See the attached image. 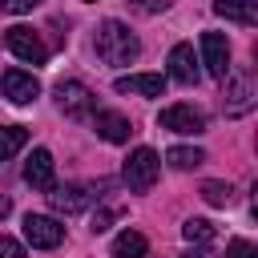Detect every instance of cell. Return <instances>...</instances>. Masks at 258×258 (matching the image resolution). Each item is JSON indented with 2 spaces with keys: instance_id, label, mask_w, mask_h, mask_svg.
<instances>
[{
  "instance_id": "1",
  "label": "cell",
  "mask_w": 258,
  "mask_h": 258,
  "mask_svg": "<svg viewBox=\"0 0 258 258\" xmlns=\"http://www.w3.org/2000/svg\"><path fill=\"white\" fill-rule=\"evenodd\" d=\"M97 56L105 64H133L141 56V40L133 36V28H125L121 20H105L97 28Z\"/></svg>"
},
{
  "instance_id": "2",
  "label": "cell",
  "mask_w": 258,
  "mask_h": 258,
  "mask_svg": "<svg viewBox=\"0 0 258 258\" xmlns=\"http://www.w3.org/2000/svg\"><path fill=\"white\" fill-rule=\"evenodd\" d=\"M226 113L230 117H242L254 109L258 101V85H254V69L250 64H238V69H226Z\"/></svg>"
},
{
  "instance_id": "3",
  "label": "cell",
  "mask_w": 258,
  "mask_h": 258,
  "mask_svg": "<svg viewBox=\"0 0 258 258\" xmlns=\"http://www.w3.org/2000/svg\"><path fill=\"white\" fill-rule=\"evenodd\" d=\"M157 169H161V157L153 153V149H133L129 157H125V185L133 189V194H149L153 189V181H157Z\"/></svg>"
},
{
  "instance_id": "4",
  "label": "cell",
  "mask_w": 258,
  "mask_h": 258,
  "mask_svg": "<svg viewBox=\"0 0 258 258\" xmlns=\"http://www.w3.org/2000/svg\"><path fill=\"white\" fill-rule=\"evenodd\" d=\"M4 44H8V52H12V56H20L24 64H44V60H48L44 40H40L32 28H24V24H12V28L4 32Z\"/></svg>"
},
{
  "instance_id": "5",
  "label": "cell",
  "mask_w": 258,
  "mask_h": 258,
  "mask_svg": "<svg viewBox=\"0 0 258 258\" xmlns=\"http://www.w3.org/2000/svg\"><path fill=\"white\" fill-rule=\"evenodd\" d=\"M56 105H60V113L73 117V121L93 117V93H89L81 81H60V85H56Z\"/></svg>"
},
{
  "instance_id": "6",
  "label": "cell",
  "mask_w": 258,
  "mask_h": 258,
  "mask_svg": "<svg viewBox=\"0 0 258 258\" xmlns=\"http://www.w3.org/2000/svg\"><path fill=\"white\" fill-rule=\"evenodd\" d=\"M24 238L36 246V250H56L64 242V226L48 214H28L24 218Z\"/></svg>"
},
{
  "instance_id": "7",
  "label": "cell",
  "mask_w": 258,
  "mask_h": 258,
  "mask_svg": "<svg viewBox=\"0 0 258 258\" xmlns=\"http://www.w3.org/2000/svg\"><path fill=\"white\" fill-rule=\"evenodd\" d=\"M48 202L56 214H81L97 202V189L93 185H52L48 189Z\"/></svg>"
},
{
  "instance_id": "8",
  "label": "cell",
  "mask_w": 258,
  "mask_h": 258,
  "mask_svg": "<svg viewBox=\"0 0 258 258\" xmlns=\"http://www.w3.org/2000/svg\"><path fill=\"white\" fill-rule=\"evenodd\" d=\"M157 125L169 129V133H202L206 129V117L194 109V105H165L157 113Z\"/></svg>"
},
{
  "instance_id": "9",
  "label": "cell",
  "mask_w": 258,
  "mask_h": 258,
  "mask_svg": "<svg viewBox=\"0 0 258 258\" xmlns=\"http://www.w3.org/2000/svg\"><path fill=\"white\" fill-rule=\"evenodd\" d=\"M202 64L210 77H226L230 69V40L222 32H202Z\"/></svg>"
},
{
  "instance_id": "10",
  "label": "cell",
  "mask_w": 258,
  "mask_h": 258,
  "mask_svg": "<svg viewBox=\"0 0 258 258\" xmlns=\"http://www.w3.org/2000/svg\"><path fill=\"white\" fill-rule=\"evenodd\" d=\"M24 181L40 194H48L56 185V169H52V153L48 149H32V157L24 161Z\"/></svg>"
},
{
  "instance_id": "11",
  "label": "cell",
  "mask_w": 258,
  "mask_h": 258,
  "mask_svg": "<svg viewBox=\"0 0 258 258\" xmlns=\"http://www.w3.org/2000/svg\"><path fill=\"white\" fill-rule=\"evenodd\" d=\"M4 97L12 105H28V101L40 97V81L32 73H24V69H8L4 73Z\"/></svg>"
},
{
  "instance_id": "12",
  "label": "cell",
  "mask_w": 258,
  "mask_h": 258,
  "mask_svg": "<svg viewBox=\"0 0 258 258\" xmlns=\"http://www.w3.org/2000/svg\"><path fill=\"white\" fill-rule=\"evenodd\" d=\"M93 129H97V137H105V141H129V133H133V125H129V117L125 113H113V109H97L93 113Z\"/></svg>"
},
{
  "instance_id": "13",
  "label": "cell",
  "mask_w": 258,
  "mask_h": 258,
  "mask_svg": "<svg viewBox=\"0 0 258 258\" xmlns=\"http://www.w3.org/2000/svg\"><path fill=\"white\" fill-rule=\"evenodd\" d=\"M169 77L177 85H198V56L194 44H173L169 48Z\"/></svg>"
},
{
  "instance_id": "14",
  "label": "cell",
  "mask_w": 258,
  "mask_h": 258,
  "mask_svg": "<svg viewBox=\"0 0 258 258\" xmlns=\"http://www.w3.org/2000/svg\"><path fill=\"white\" fill-rule=\"evenodd\" d=\"M117 93H141V97H161L165 93V77L161 73H129L113 81Z\"/></svg>"
},
{
  "instance_id": "15",
  "label": "cell",
  "mask_w": 258,
  "mask_h": 258,
  "mask_svg": "<svg viewBox=\"0 0 258 258\" xmlns=\"http://www.w3.org/2000/svg\"><path fill=\"white\" fill-rule=\"evenodd\" d=\"M214 12L234 24H258V0H214Z\"/></svg>"
},
{
  "instance_id": "16",
  "label": "cell",
  "mask_w": 258,
  "mask_h": 258,
  "mask_svg": "<svg viewBox=\"0 0 258 258\" xmlns=\"http://www.w3.org/2000/svg\"><path fill=\"white\" fill-rule=\"evenodd\" d=\"M113 258H149V242L137 230H121L113 238Z\"/></svg>"
},
{
  "instance_id": "17",
  "label": "cell",
  "mask_w": 258,
  "mask_h": 258,
  "mask_svg": "<svg viewBox=\"0 0 258 258\" xmlns=\"http://www.w3.org/2000/svg\"><path fill=\"white\" fill-rule=\"evenodd\" d=\"M24 145H28V129L24 125H0V161L16 157Z\"/></svg>"
},
{
  "instance_id": "18",
  "label": "cell",
  "mask_w": 258,
  "mask_h": 258,
  "mask_svg": "<svg viewBox=\"0 0 258 258\" xmlns=\"http://www.w3.org/2000/svg\"><path fill=\"white\" fill-rule=\"evenodd\" d=\"M165 161L173 169H198L206 161V153L202 149H189V145H173V149H165Z\"/></svg>"
},
{
  "instance_id": "19",
  "label": "cell",
  "mask_w": 258,
  "mask_h": 258,
  "mask_svg": "<svg viewBox=\"0 0 258 258\" xmlns=\"http://www.w3.org/2000/svg\"><path fill=\"white\" fill-rule=\"evenodd\" d=\"M181 234H185V242H198V246H210L214 242V222H206V218H189L185 226H181Z\"/></svg>"
},
{
  "instance_id": "20",
  "label": "cell",
  "mask_w": 258,
  "mask_h": 258,
  "mask_svg": "<svg viewBox=\"0 0 258 258\" xmlns=\"http://www.w3.org/2000/svg\"><path fill=\"white\" fill-rule=\"evenodd\" d=\"M202 198H206L210 206H230L234 185H230V181H202Z\"/></svg>"
},
{
  "instance_id": "21",
  "label": "cell",
  "mask_w": 258,
  "mask_h": 258,
  "mask_svg": "<svg viewBox=\"0 0 258 258\" xmlns=\"http://www.w3.org/2000/svg\"><path fill=\"white\" fill-rule=\"evenodd\" d=\"M226 258H258V250H254V242H246V238H234V242L226 246Z\"/></svg>"
},
{
  "instance_id": "22",
  "label": "cell",
  "mask_w": 258,
  "mask_h": 258,
  "mask_svg": "<svg viewBox=\"0 0 258 258\" xmlns=\"http://www.w3.org/2000/svg\"><path fill=\"white\" fill-rule=\"evenodd\" d=\"M0 258H24V246L8 234H0Z\"/></svg>"
},
{
  "instance_id": "23",
  "label": "cell",
  "mask_w": 258,
  "mask_h": 258,
  "mask_svg": "<svg viewBox=\"0 0 258 258\" xmlns=\"http://www.w3.org/2000/svg\"><path fill=\"white\" fill-rule=\"evenodd\" d=\"M40 0H0V12H12V16H20V12H32Z\"/></svg>"
},
{
  "instance_id": "24",
  "label": "cell",
  "mask_w": 258,
  "mask_h": 258,
  "mask_svg": "<svg viewBox=\"0 0 258 258\" xmlns=\"http://www.w3.org/2000/svg\"><path fill=\"white\" fill-rule=\"evenodd\" d=\"M113 218H117L113 210H97V214H93V234H105V230L113 226Z\"/></svg>"
},
{
  "instance_id": "25",
  "label": "cell",
  "mask_w": 258,
  "mask_h": 258,
  "mask_svg": "<svg viewBox=\"0 0 258 258\" xmlns=\"http://www.w3.org/2000/svg\"><path fill=\"white\" fill-rule=\"evenodd\" d=\"M133 4H137L141 12H165V8L173 4V0H133Z\"/></svg>"
},
{
  "instance_id": "26",
  "label": "cell",
  "mask_w": 258,
  "mask_h": 258,
  "mask_svg": "<svg viewBox=\"0 0 258 258\" xmlns=\"http://www.w3.org/2000/svg\"><path fill=\"white\" fill-rule=\"evenodd\" d=\"M181 258H214V254H210V250H185Z\"/></svg>"
},
{
  "instance_id": "27",
  "label": "cell",
  "mask_w": 258,
  "mask_h": 258,
  "mask_svg": "<svg viewBox=\"0 0 258 258\" xmlns=\"http://www.w3.org/2000/svg\"><path fill=\"white\" fill-rule=\"evenodd\" d=\"M8 214H12V202H8V198H0V218H8Z\"/></svg>"
}]
</instances>
